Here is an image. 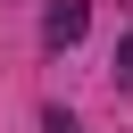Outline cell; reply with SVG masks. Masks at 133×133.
<instances>
[{"instance_id":"cell-1","label":"cell","mask_w":133,"mask_h":133,"mask_svg":"<svg viewBox=\"0 0 133 133\" xmlns=\"http://www.w3.org/2000/svg\"><path fill=\"white\" fill-rule=\"evenodd\" d=\"M83 25H91V8H83V0H50L42 42H50V50H66V42H83Z\"/></svg>"},{"instance_id":"cell-2","label":"cell","mask_w":133,"mask_h":133,"mask_svg":"<svg viewBox=\"0 0 133 133\" xmlns=\"http://www.w3.org/2000/svg\"><path fill=\"white\" fill-rule=\"evenodd\" d=\"M116 83L133 91V33H125V50H116Z\"/></svg>"},{"instance_id":"cell-3","label":"cell","mask_w":133,"mask_h":133,"mask_svg":"<svg viewBox=\"0 0 133 133\" xmlns=\"http://www.w3.org/2000/svg\"><path fill=\"white\" fill-rule=\"evenodd\" d=\"M42 125H50V133H83V125H75V116H66V108H50V116H42Z\"/></svg>"}]
</instances>
